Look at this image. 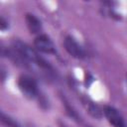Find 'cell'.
Returning <instances> with one entry per match:
<instances>
[{
    "label": "cell",
    "mask_w": 127,
    "mask_h": 127,
    "mask_svg": "<svg viewBox=\"0 0 127 127\" xmlns=\"http://www.w3.org/2000/svg\"><path fill=\"white\" fill-rule=\"evenodd\" d=\"M26 20V24L27 27L29 29V31L32 34H37L42 30V24L41 21L33 14H27L25 17Z\"/></svg>",
    "instance_id": "cell-5"
},
{
    "label": "cell",
    "mask_w": 127,
    "mask_h": 127,
    "mask_svg": "<svg viewBox=\"0 0 127 127\" xmlns=\"http://www.w3.org/2000/svg\"><path fill=\"white\" fill-rule=\"evenodd\" d=\"M83 104L85 105L88 113L92 117H95V118H101L102 117V110L100 109V107L97 104H95L94 102H92L88 99H84Z\"/></svg>",
    "instance_id": "cell-6"
},
{
    "label": "cell",
    "mask_w": 127,
    "mask_h": 127,
    "mask_svg": "<svg viewBox=\"0 0 127 127\" xmlns=\"http://www.w3.org/2000/svg\"><path fill=\"white\" fill-rule=\"evenodd\" d=\"M62 99H63V103H64V108H65V111H66L67 115H68L69 117H71V119H73V120L79 122V121H80V117L78 116L77 112H76V111L73 109V107L68 103V101L65 99V97L62 96Z\"/></svg>",
    "instance_id": "cell-7"
},
{
    "label": "cell",
    "mask_w": 127,
    "mask_h": 127,
    "mask_svg": "<svg viewBox=\"0 0 127 127\" xmlns=\"http://www.w3.org/2000/svg\"><path fill=\"white\" fill-rule=\"evenodd\" d=\"M1 121H2V123H3L5 126H7V127H20L19 124H18L13 118H11L10 116L4 114L3 112L1 113Z\"/></svg>",
    "instance_id": "cell-8"
},
{
    "label": "cell",
    "mask_w": 127,
    "mask_h": 127,
    "mask_svg": "<svg viewBox=\"0 0 127 127\" xmlns=\"http://www.w3.org/2000/svg\"><path fill=\"white\" fill-rule=\"evenodd\" d=\"M103 113L110 124L113 125V127H126V124L121 116V114L118 112L117 109H115L112 106L106 105L103 108Z\"/></svg>",
    "instance_id": "cell-4"
},
{
    "label": "cell",
    "mask_w": 127,
    "mask_h": 127,
    "mask_svg": "<svg viewBox=\"0 0 127 127\" xmlns=\"http://www.w3.org/2000/svg\"><path fill=\"white\" fill-rule=\"evenodd\" d=\"M35 48L45 54H56V48L52 40L47 35H40L34 41Z\"/></svg>",
    "instance_id": "cell-2"
},
{
    "label": "cell",
    "mask_w": 127,
    "mask_h": 127,
    "mask_svg": "<svg viewBox=\"0 0 127 127\" xmlns=\"http://www.w3.org/2000/svg\"><path fill=\"white\" fill-rule=\"evenodd\" d=\"M64 46L66 50V52L73 58L75 59H84L85 58V53L83 49L77 44V42L71 38V37H66L64 41Z\"/></svg>",
    "instance_id": "cell-3"
},
{
    "label": "cell",
    "mask_w": 127,
    "mask_h": 127,
    "mask_svg": "<svg viewBox=\"0 0 127 127\" xmlns=\"http://www.w3.org/2000/svg\"><path fill=\"white\" fill-rule=\"evenodd\" d=\"M7 27H8L7 22L4 20L3 17H1V19H0V28H1V30H5Z\"/></svg>",
    "instance_id": "cell-9"
},
{
    "label": "cell",
    "mask_w": 127,
    "mask_h": 127,
    "mask_svg": "<svg viewBox=\"0 0 127 127\" xmlns=\"http://www.w3.org/2000/svg\"><path fill=\"white\" fill-rule=\"evenodd\" d=\"M18 86H19V89L22 91V93L28 98H31V99L35 98L39 94L36 81L28 75H21L19 77Z\"/></svg>",
    "instance_id": "cell-1"
}]
</instances>
